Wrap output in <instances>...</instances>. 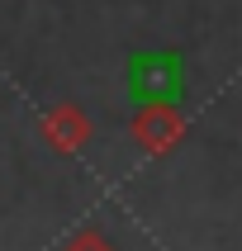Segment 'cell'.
Wrapping results in <instances>:
<instances>
[{
	"label": "cell",
	"mask_w": 242,
	"mask_h": 251,
	"mask_svg": "<svg viewBox=\"0 0 242 251\" xmlns=\"http://www.w3.org/2000/svg\"><path fill=\"white\" fill-rule=\"evenodd\" d=\"M62 251H114V242H109V237H100L95 227H85V232H76V237H71Z\"/></svg>",
	"instance_id": "obj_3"
},
{
	"label": "cell",
	"mask_w": 242,
	"mask_h": 251,
	"mask_svg": "<svg viewBox=\"0 0 242 251\" xmlns=\"http://www.w3.org/2000/svg\"><path fill=\"white\" fill-rule=\"evenodd\" d=\"M133 142H138L147 156H166L176 152V142L185 138V114L166 100H147L138 114H133V124H128Z\"/></svg>",
	"instance_id": "obj_1"
},
{
	"label": "cell",
	"mask_w": 242,
	"mask_h": 251,
	"mask_svg": "<svg viewBox=\"0 0 242 251\" xmlns=\"http://www.w3.org/2000/svg\"><path fill=\"white\" fill-rule=\"evenodd\" d=\"M43 142L53 147V152L71 156V152H81L85 142H90V133H95V124H90V114L76 109V104H57V109L43 114V124H38Z\"/></svg>",
	"instance_id": "obj_2"
}]
</instances>
